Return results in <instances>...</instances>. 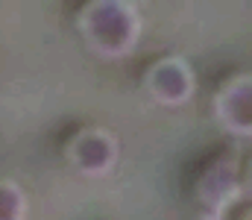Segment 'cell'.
I'll return each instance as SVG.
<instances>
[{"label": "cell", "mask_w": 252, "mask_h": 220, "mask_svg": "<svg viewBox=\"0 0 252 220\" xmlns=\"http://www.w3.org/2000/svg\"><path fill=\"white\" fill-rule=\"evenodd\" d=\"M79 32L94 53L106 59H121L132 53L141 38V18L132 3L97 0L79 15Z\"/></svg>", "instance_id": "obj_1"}, {"label": "cell", "mask_w": 252, "mask_h": 220, "mask_svg": "<svg viewBox=\"0 0 252 220\" xmlns=\"http://www.w3.org/2000/svg\"><path fill=\"white\" fill-rule=\"evenodd\" d=\"M244 194V167L235 158L214 161L196 185V212L199 220H223L232 203Z\"/></svg>", "instance_id": "obj_2"}, {"label": "cell", "mask_w": 252, "mask_h": 220, "mask_svg": "<svg viewBox=\"0 0 252 220\" xmlns=\"http://www.w3.org/2000/svg\"><path fill=\"white\" fill-rule=\"evenodd\" d=\"M144 85H147V91L156 103L185 106L196 91V76H193V68L182 56H164L147 71Z\"/></svg>", "instance_id": "obj_3"}, {"label": "cell", "mask_w": 252, "mask_h": 220, "mask_svg": "<svg viewBox=\"0 0 252 220\" xmlns=\"http://www.w3.org/2000/svg\"><path fill=\"white\" fill-rule=\"evenodd\" d=\"M73 167L85 176H106L115 164H118V156H121V144L118 138L109 132V129H100V126H91L85 132H79L70 150H67Z\"/></svg>", "instance_id": "obj_4"}, {"label": "cell", "mask_w": 252, "mask_h": 220, "mask_svg": "<svg viewBox=\"0 0 252 220\" xmlns=\"http://www.w3.org/2000/svg\"><path fill=\"white\" fill-rule=\"evenodd\" d=\"M217 121L241 138H252V73L229 79L214 103Z\"/></svg>", "instance_id": "obj_5"}, {"label": "cell", "mask_w": 252, "mask_h": 220, "mask_svg": "<svg viewBox=\"0 0 252 220\" xmlns=\"http://www.w3.org/2000/svg\"><path fill=\"white\" fill-rule=\"evenodd\" d=\"M27 218V197L21 185L3 179L0 182V220H24Z\"/></svg>", "instance_id": "obj_6"}, {"label": "cell", "mask_w": 252, "mask_h": 220, "mask_svg": "<svg viewBox=\"0 0 252 220\" xmlns=\"http://www.w3.org/2000/svg\"><path fill=\"white\" fill-rule=\"evenodd\" d=\"M244 194L252 200V161L244 167Z\"/></svg>", "instance_id": "obj_7"}, {"label": "cell", "mask_w": 252, "mask_h": 220, "mask_svg": "<svg viewBox=\"0 0 252 220\" xmlns=\"http://www.w3.org/2000/svg\"><path fill=\"white\" fill-rule=\"evenodd\" d=\"M244 220H252V215H247V218H244Z\"/></svg>", "instance_id": "obj_8"}]
</instances>
